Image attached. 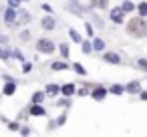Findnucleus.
<instances>
[{"instance_id": "obj_1", "label": "nucleus", "mask_w": 147, "mask_h": 137, "mask_svg": "<svg viewBox=\"0 0 147 137\" xmlns=\"http://www.w3.org/2000/svg\"><path fill=\"white\" fill-rule=\"evenodd\" d=\"M127 30H129L131 36H143L147 32V26H145L143 18H131L129 24H127Z\"/></svg>"}, {"instance_id": "obj_2", "label": "nucleus", "mask_w": 147, "mask_h": 137, "mask_svg": "<svg viewBox=\"0 0 147 137\" xmlns=\"http://www.w3.org/2000/svg\"><path fill=\"white\" fill-rule=\"evenodd\" d=\"M38 51H40V53H53V51H55V45H53L51 40H45V38H42V40H38Z\"/></svg>"}, {"instance_id": "obj_3", "label": "nucleus", "mask_w": 147, "mask_h": 137, "mask_svg": "<svg viewBox=\"0 0 147 137\" xmlns=\"http://www.w3.org/2000/svg\"><path fill=\"white\" fill-rule=\"evenodd\" d=\"M16 14H18V12L14 10V6H10V10L6 12V24H8V26L16 24V22H14V20H16Z\"/></svg>"}, {"instance_id": "obj_4", "label": "nucleus", "mask_w": 147, "mask_h": 137, "mask_svg": "<svg viewBox=\"0 0 147 137\" xmlns=\"http://www.w3.org/2000/svg\"><path fill=\"white\" fill-rule=\"evenodd\" d=\"M123 12H125L123 8H113V10H111V18H113L115 22H121V20H123Z\"/></svg>"}, {"instance_id": "obj_5", "label": "nucleus", "mask_w": 147, "mask_h": 137, "mask_svg": "<svg viewBox=\"0 0 147 137\" xmlns=\"http://www.w3.org/2000/svg\"><path fill=\"white\" fill-rule=\"evenodd\" d=\"M42 28H47V30H53V28H55V18H51V16H45V18H42Z\"/></svg>"}, {"instance_id": "obj_6", "label": "nucleus", "mask_w": 147, "mask_h": 137, "mask_svg": "<svg viewBox=\"0 0 147 137\" xmlns=\"http://www.w3.org/2000/svg\"><path fill=\"white\" fill-rule=\"evenodd\" d=\"M26 20H30V14L24 10H18V24H24Z\"/></svg>"}, {"instance_id": "obj_7", "label": "nucleus", "mask_w": 147, "mask_h": 137, "mask_svg": "<svg viewBox=\"0 0 147 137\" xmlns=\"http://www.w3.org/2000/svg\"><path fill=\"white\" fill-rule=\"evenodd\" d=\"M105 93H107V91H105L103 87H95V91H93V97H95V99H103V97H105Z\"/></svg>"}, {"instance_id": "obj_8", "label": "nucleus", "mask_w": 147, "mask_h": 137, "mask_svg": "<svg viewBox=\"0 0 147 137\" xmlns=\"http://www.w3.org/2000/svg\"><path fill=\"white\" fill-rule=\"evenodd\" d=\"M105 61H107V63H113V65H115V63H119V57H117L115 53H107V55H105Z\"/></svg>"}, {"instance_id": "obj_9", "label": "nucleus", "mask_w": 147, "mask_h": 137, "mask_svg": "<svg viewBox=\"0 0 147 137\" xmlns=\"http://www.w3.org/2000/svg\"><path fill=\"white\" fill-rule=\"evenodd\" d=\"M30 113L36 115V117H40V115H45V109H42L40 105H34V107H30Z\"/></svg>"}, {"instance_id": "obj_10", "label": "nucleus", "mask_w": 147, "mask_h": 137, "mask_svg": "<svg viewBox=\"0 0 147 137\" xmlns=\"http://www.w3.org/2000/svg\"><path fill=\"white\" fill-rule=\"evenodd\" d=\"M61 93L69 97V95H73V93H75V87H73V85H65V87L61 89Z\"/></svg>"}, {"instance_id": "obj_11", "label": "nucleus", "mask_w": 147, "mask_h": 137, "mask_svg": "<svg viewBox=\"0 0 147 137\" xmlns=\"http://www.w3.org/2000/svg\"><path fill=\"white\" fill-rule=\"evenodd\" d=\"M127 91H129V93H137V91H139V83H137V81L129 83V85H127Z\"/></svg>"}, {"instance_id": "obj_12", "label": "nucleus", "mask_w": 147, "mask_h": 137, "mask_svg": "<svg viewBox=\"0 0 147 137\" xmlns=\"http://www.w3.org/2000/svg\"><path fill=\"white\" fill-rule=\"evenodd\" d=\"M14 89H16V87H14V83H6V87H4V95H12V93H14Z\"/></svg>"}, {"instance_id": "obj_13", "label": "nucleus", "mask_w": 147, "mask_h": 137, "mask_svg": "<svg viewBox=\"0 0 147 137\" xmlns=\"http://www.w3.org/2000/svg\"><path fill=\"white\" fill-rule=\"evenodd\" d=\"M59 91H61V89H59L57 85H49V87H47V93H49V95H57Z\"/></svg>"}, {"instance_id": "obj_14", "label": "nucleus", "mask_w": 147, "mask_h": 137, "mask_svg": "<svg viewBox=\"0 0 147 137\" xmlns=\"http://www.w3.org/2000/svg\"><path fill=\"white\" fill-rule=\"evenodd\" d=\"M93 6H99V8H105L107 6V0H91Z\"/></svg>"}, {"instance_id": "obj_15", "label": "nucleus", "mask_w": 147, "mask_h": 137, "mask_svg": "<svg viewBox=\"0 0 147 137\" xmlns=\"http://www.w3.org/2000/svg\"><path fill=\"white\" fill-rule=\"evenodd\" d=\"M139 12H141V16H147V2L139 4Z\"/></svg>"}, {"instance_id": "obj_16", "label": "nucleus", "mask_w": 147, "mask_h": 137, "mask_svg": "<svg viewBox=\"0 0 147 137\" xmlns=\"http://www.w3.org/2000/svg\"><path fill=\"white\" fill-rule=\"evenodd\" d=\"M53 69H55V71H65V69H67V65H65V63H55V65H53Z\"/></svg>"}, {"instance_id": "obj_17", "label": "nucleus", "mask_w": 147, "mask_h": 137, "mask_svg": "<svg viewBox=\"0 0 147 137\" xmlns=\"http://www.w3.org/2000/svg\"><path fill=\"white\" fill-rule=\"evenodd\" d=\"M103 47H105V43H103L101 38H97V40H95V49H97V51H103Z\"/></svg>"}, {"instance_id": "obj_18", "label": "nucleus", "mask_w": 147, "mask_h": 137, "mask_svg": "<svg viewBox=\"0 0 147 137\" xmlns=\"http://www.w3.org/2000/svg\"><path fill=\"white\" fill-rule=\"evenodd\" d=\"M111 93H115V95H121V93H123V87L115 85V87H111Z\"/></svg>"}, {"instance_id": "obj_19", "label": "nucleus", "mask_w": 147, "mask_h": 137, "mask_svg": "<svg viewBox=\"0 0 147 137\" xmlns=\"http://www.w3.org/2000/svg\"><path fill=\"white\" fill-rule=\"evenodd\" d=\"M69 34H71V38H73V40H77V43L81 40V36H79V32H75V30H71Z\"/></svg>"}, {"instance_id": "obj_20", "label": "nucleus", "mask_w": 147, "mask_h": 137, "mask_svg": "<svg viewBox=\"0 0 147 137\" xmlns=\"http://www.w3.org/2000/svg\"><path fill=\"white\" fill-rule=\"evenodd\" d=\"M123 10H125V12L133 10V4H131V2H125V4H123Z\"/></svg>"}, {"instance_id": "obj_21", "label": "nucleus", "mask_w": 147, "mask_h": 137, "mask_svg": "<svg viewBox=\"0 0 147 137\" xmlns=\"http://www.w3.org/2000/svg\"><path fill=\"white\" fill-rule=\"evenodd\" d=\"M32 101H34V103H40V101H42V93H36V95L32 97Z\"/></svg>"}, {"instance_id": "obj_22", "label": "nucleus", "mask_w": 147, "mask_h": 137, "mask_svg": "<svg viewBox=\"0 0 147 137\" xmlns=\"http://www.w3.org/2000/svg\"><path fill=\"white\" fill-rule=\"evenodd\" d=\"M75 71H77V73H81V75H85V69H83L81 65H75Z\"/></svg>"}, {"instance_id": "obj_23", "label": "nucleus", "mask_w": 147, "mask_h": 137, "mask_svg": "<svg viewBox=\"0 0 147 137\" xmlns=\"http://www.w3.org/2000/svg\"><path fill=\"white\" fill-rule=\"evenodd\" d=\"M61 53H63V55H65V57H67V55H69V49H67V47H65V45H61Z\"/></svg>"}, {"instance_id": "obj_24", "label": "nucleus", "mask_w": 147, "mask_h": 137, "mask_svg": "<svg viewBox=\"0 0 147 137\" xmlns=\"http://www.w3.org/2000/svg\"><path fill=\"white\" fill-rule=\"evenodd\" d=\"M139 67H143V69L147 71V61H139Z\"/></svg>"}, {"instance_id": "obj_25", "label": "nucleus", "mask_w": 147, "mask_h": 137, "mask_svg": "<svg viewBox=\"0 0 147 137\" xmlns=\"http://www.w3.org/2000/svg\"><path fill=\"white\" fill-rule=\"evenodd\" d=\"M0 57H4V59H6V57H8V53H6L4 49H0Z\"/></svg>"}, {"instance_id": "obj_26", "label": "nucleus", "mask_w": 147, "mask_h": 137, "mask_svg": "<svg viewBox=\"0 0 147 137\" xmlns=\"http://www.w3.org/2000/svg\"><path fill=\"white\" fill-rule=\"evenodd\" d=\"M18 2H20V0H10V6H16Z\"/></svg>"}]
</instances>
